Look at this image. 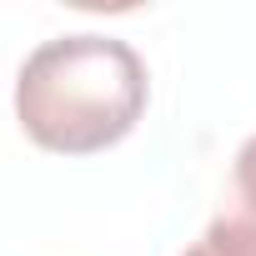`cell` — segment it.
Segmentation results:
<instances>
[{"label":"cell","instance_id":"1","mask_svg":"<svg viewBox=\"0 0 256 256\" xmlns=\"http://www.w3.org/2000/svg\"><path fill=\"white\" fill-rule=\"evenodd\" d=\"M151 100L146 60L116 36H56L16 76L20 131L60 156H96L136 131Z\"/></svg>","mask_w":256,"mask_h":256},{"label":"cell","instance_id":"2","mask_svg":"<svg viewBox=\"0 0 256 256\" xmlns=\"http://www.w3.org/2000/svg\"><path fill=\"white\" fill-rule=\"evenodd\" d=\"M181 256H256V136L236 151L226 206L216 211L206 236Z\"/></svg>","mask_w":256,"mask_h":256}]
</instances>
